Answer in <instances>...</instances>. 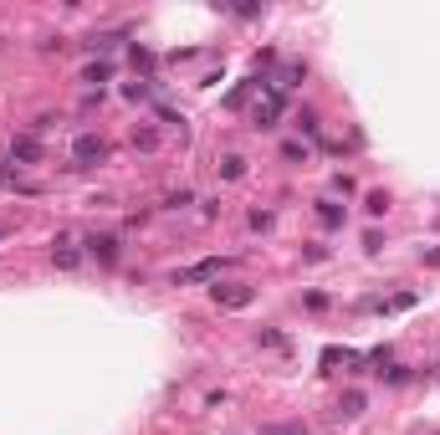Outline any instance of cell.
Here are the masks:
<instances>
[{
    "mask_svg": "<svg viewBox=\"0 0 440 435\" xmlns=\"http://www.w3.org/2000/svg\"><path fill=\"white\" fill-rule=\"evenodd\" d=\"M215 302H220V308H246L251 287H215Z\"/></svg>",
    "mask_w": 440,
    "mask_h": 435,
    "instance_id": "obj_6",
    "label": "cell"
},
{
    "mask_svg": "<svg viewBox=\"0 0 440 435\" xmlns=\"http://www.w3.org/2000/svg\"><path fill=\"white\" fill-rule=\"evenodd\" d=\"M123 98H128V103H144V98H149V82H128Z\"/></svg>",
    "mask_w": 440,
    "mask_h": 435,
    "instance_id": "obj_18",
    "label": "cell"
},
{
    "mask_svg": "<svg viewBox=\"0 0 440 435\" xmlns=\"http://www.w3.org/2000/svg\"><path fill=\"white\" fill-rule=\"evenodd\" d=\"M297 128H302L307 139H318V128H323V123H318V113H313V108H302V113H297Z\"/></svg>",
    "mask_w": 440,
    "mask_h": 435,
    "instance_id": "obj_12",
    "label": "cell"
},
{
    "mask_svg": "<svg viewBox=\"0 0 440 435\" xmlns=\"http://www.w3.org/2000/svg\"><path fill=\"white\" fill-rule=\"evenodd\" d=\"M251 231H272V210H251Z\"/></svg>",
    "mask_w": 440,
    "mask_h": 435,
    "instance_id": "obj_20",
    "label": "cell"
},
{
    "mask_svg": "<svg viewBox=\"0 0 440 435\" xmlns=\"http://www.w3.org/2000/svg\"><path fill=\"white\" fill-rule=\"evenodd\" d=\"M256 435H307V425H261Z\"/></svg>",
    "mask_w": 440,
    "mask_h": 435,
    "instance_id": "obj_15",
    "label": "cell"
},
{
    "mask_svg": "<svg viewBox=\"0 0 440 435\" xmlns=\"http://www.w3.org/2000/svg\"><path fill=\"white\" fill-rule=\"evenodd\" d=\"M338 410H343V415H348V420H354V415H364V395H359V389H348V395H343V405H338Z\"/></svg>",
    "mask_w": 440,
    "mask_h": 435,
    "instance_id": "obj_11",
    "label": "cell"
},
{
    "mask_svg": "<svg viewBox=\"0 0 440 435\" xmlns=\"http://www.w3.org/2000/svg\"><path fill=\"white\" fill-rule=\"evenodd\" d=\"M6 236H11V226H0V241H6Z\"/></svg>",
    "mask_w": 440,
    "mask_h": 435,
    "instance_id": "obj_23",
    "label": "cell"
},
{
    "mask_svg": "<svg viewBox=\"0 0 440 435\" xmlns=\"http://www.w3.org/2000/svg\"><path fill=\"white\" fill-rule=\"evenodd\" d=\"M164 205H169V210H185V205H195V190H180V195H169Z\"/></svg>",
    "mask_w": 440,
    "mask_h": 435,
    "instance_id": "obj_19",
    "label": "cell"
},
{
    "mask_svg": "<svg viewBox=\"0 0 440 435\" xmlns=\"http://www.w3.org/2000/svg\"><path fill=\"white\" fill-rule=\"evenodd\" d=\"M134 67H144V72L154 67V52H149V47H134Z\"/></svg>",
    "mask_w": 440,
    "mask_h": 435,
    "instance_id": "obj_21",
    "label": "cell"
},
{
    "mask_svg": "<svg viewBox=\"0 0 440 435\" xmlns=\"http://www.w3.org/2000/svg\"><path fill=\"white\" fill-rule=\"evenodd\" d=\"M113 77V62H93V67H82V82H108Z\"/></svg>",
    "mask_w": 440,
    "mask_h": 435,
    "instance_id": "obj_9",
    "label": "cell"
},
{
    "mask_svg": "<svg viewBox=\"0 0 440 435\" xmlns=\"http://www.w3.org/2000/svg\"><path fill=\"white\" fill-rule=\"evenodd\" d=\"M241 174H246V159L241 154H231L226 164H220V180H241Z\"/></svg>",
    "mask_w": 440,
    "mask_h": 435,
    "instance_id": "obj_13",
    "label": "cell"
},
{
    "mask_svg": "<svg viewBox=\"0 0 440 435\" xmlns=\"http://www.w3.org/2000/svg\"><path fill=\"white\" fill-rule=\"evenodd\" d=\"M82 256H93V261H103V267H113V261L123 256V241H118L113 231H93V236L82 241Z\"/></svg>",
    "mask_w": 440,
    "mask_h": 435,
    "instance_id": "obj_1",
    "label": "cell"
},
{
    "mask_svg": "<svg viewBox=\"0 0 440 435\" xmlns=\"http://www.w3.org/2000/svg\"><path fill=\"white\" fill-rule=\"evenodd\" d=\"M364 210H369V215H384V210H389V200H384V190H374L369 200H364Z\"/></svg>",
    "mask_w": 440,
    "mask_h": 435,
    "instance_id": "obj_17",
    "label": "cell"
},
{
    "mask_svg": "<svg viewBox=\"0 0 440 435\" xmlns=\"http://www.w3.org/2000/svg\"><path fill=\"white\" fill-rule=\"evenodd\" d=\"M379 374H384L389 384H410V369H405V364H389V369H379Z\"/></svg>",
    "mask_w": 440,
    "mask_h": 435,
    "instance_id": "obj_16",
    "label": "cell"
},
{
    "mask_svg": "<svg viewBox=\"0 0 440 435\" xmlns=\"http://www.w3.org/2000/svg\"><path fill=\"white\" fill-rule=\"evenodd\" d=\"M134 149L154 154V149H159V134H154V128H134Z\"/></svg>",
    "mask_w": 440,
    "mask_h": 435,
    "instance_id": "obj_10",
    "label": "cell"
},
{
    "mask_svg": "<svg viewBox=\"0 0 440 435\" xmlns=\"http://www.w3.org/2000/svg\"><path fill=\"white\" fill-rule=\"evenodd\" d=\"M318 221L323 226H343V205L338 200H318Z\"/></svg>",
    "mask_w": 440,
    "mask_h": 435,
    "instance_id": "obj_8",
    "label": "cell"
},
{
    "mask_svg": "<svg viewBox=\"0 0 440 435\" xmlns=\"http://www.w3.org/2000/svg\"><path fill=\"white\" fill-rule=\"evenodd\" d=\"M282 159H287V164H307V144H297V139H287V144H282Z\"/></svg>",
    "mask_w": 440,
    "mask_h": 435,
    "instance_id": "obj_14",
    "label": "cell"
},
{
    "mask_svg": "<svg viewBox=\"0 0 440 435\" xmlns=\"http://www.w3.org/2000/svg\"><path fill=\"white\" fill-rule=\"evenodd\" d=\"M307 77V62H287V67H282V77H272L277 87H282V93H287V87H297Z\"/></svg>",
    "mask_w": 440,
    "mask_h": 435,
    "instance_id": "obj_7",
    "label": "cell"
},
{
    "mask_svg": "<svg viewBox=\"0 0 440 435\" xmlns=\"http://www.w3.org/2000/svg\"><path fill=\"white\" fill-rule=\"evenodd\" d=\"M226 267H231L226 256H205V261H195V267L174 272V287H195V282H215V277L226 272Z\"/></svg>",
    "mask_w": 440,
    "mask_h": 435,
    "instance_id": "obj_2",
    "label": "cell"
},
{
    "mask_svg": "<svg viewBox=\"0 0 440 435\" xmlns=\"http://www.w3.org/2000/svg\"><path fill=\"white\" fill-rule=\"evenodd\" d=\"M41 154H47V149H41L36 134H16V139H11V159H16V164H41Z\"/></svg>",
    "mask_w": 440,
    "mask_h": 435,
    "instance_id": "obj_4",
    "label": "cell"
},
{
    "mask_svg": "<svg viewBox=\"0 0 440 435\" xmlns=\"http://www.w3.org/2000/svg\"><path fill=\"white\" fill-rule=\"evenodd\" d=\"M72 159H77L82 169H87V164H103V159H108V139H103V134H77V139H72Z\"/></svg>",
    "mask_w": 440,
    "mask_h": 435,
    "instance_id": "obj_3",
    "label": "cell"
},
{
    "mask_svg": "<svg viewBox=\"0 0 440 435\" xmlns=\"http://www.w3.org/2000/svg\"><path fill=\"white\" fill-rule=\"evenodd\" d=\"M52 261L62 272H72V267H82V246H72V236H57V246H52Z\"/></svg>",
    "mask_w": 440,
    "mask_h": 435,
    "instance_id": "obj_5",
    "label": "cell"
},
{
    "mask_svg": "<svg viewBox=\"0 0 440 435\" xmlns=\"http://www.w3.org/2000/svg\"><path fill=\"white\" fill-rule=\"evenodd\" d=\"M261 343H267V348H287V338H282L277 328H267V333H261Z\"/></svg>",
    "mask_w": 440,
    "mask_h": 435,
    "instance_id": "obj_22",
    "label": "cell"
}]
</instances>
